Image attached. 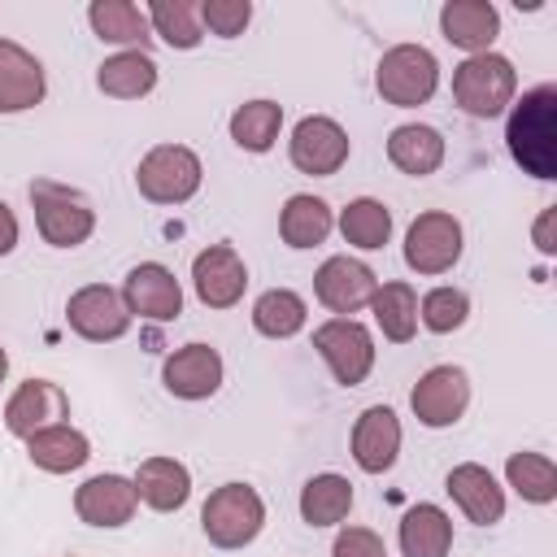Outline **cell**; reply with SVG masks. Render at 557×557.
<instances>
[{
    "label": "cell",
    "mask_w": 557,
    "mask_h": 557,
    "mask_svg": "<svg viewBox=\"0 0 557 557\" xmlns=\"http://www.w3.org/2000/svg\"><path fill=\"white\" fill-rule=\"evenodd\" d=\"M505 144L527 174L557 178V87L553 83L522 91V100L509 109Z\"/></svg>",
    "instance_id": "6da1fadb"
},
{
    "label": "cell",
    "mask_w": 557,
    "mask_h": 557,
    "mask_svg": "<svg viewBox=\"0 0 557 557\" xmlns=\"http://www.w3.org/2000/svg\"><path fill=\"white\" fill-rule=\"evenodd\" d=\"M518 70L500 52H474L453 70V100L470 117H500L513 104Z\"/></svg>",
    "instance_id": "7a4b0ae2"
},
{
    "label": "cell",
    "mask_w": 557,
    "mask_h": 557,
    "mask_svg": "<svg viewBox=\"0 0 557 557\" xmlns=\"http://www.w3.org/2000/svg\"><path fill=\"white\" fill-rule=\"evenodd\" d=\"M30 205H35V226H39L44 244H52V248H78L96 231V209L78 187L35 178Z\"/></svg>",
    "instance_id": "3957f363"
},
{
    "label": "cell",
    "mask_w": 557,
    "mask_h": 557,
    "mask_svg": "<svg viewBox=\"0 0 557 557\" xmlns=\"http://www.w3.org/2000/svg\"><path fill=\"white\" fill-rule=\"evenodd\" d=\"M261 527H265V505L248 483H222L218 492H209L200 509V531L218 548H244L261 535Z\"/></svg>",
    "instance_id": "277c9868"
},
{
    "label": "cell",
    "mask_w": 557,
    "mask_h": 557,
    "mask_svg": "<svg viewBox=\"0 0 557 557\" xmlns=\"http://www.w3.org/2000/svg\"><path fill=\"white\" fill-rule=\"evenodd\" d=\"M374 87L387 104L396 109H413V104H426L440 87V61L431 48L422 44H396L379 57V70H374Z\"/></svg>",
    "instance_id": "5b68a950"
},
{
    "label": "cell",
    "mask_w": 557,
    "mask_h": 557,
    "mask_svg": "<svg viewBox=\"0 0 557 557\" xmlns=\"http://www.w3.org/2000/svg\"><path fill=\"white\" fill-rule=\"evenodd\" d=\"M200 157L187 144H157L135 170V187L152 205H183L200 191Z\"/></svg>",
    "instance_id": "8992f818"
},
{
    "label": "cell",
    "mask_w": 557,
    "mask_h": 557,
    "mask_svg": "<svg viewBox=\"0 0 557 557\" xmlns=\"http://www.w3.org/2000/svg\"><path fill=\"white\" fill-rule=\"evenodd\" d=\"M461 261V222L444 209L418 213L405 231V265L413 274H448Z\"/></svg>",
    "instance_id": "52a82bcc"
},
{
    "label": "cell",
    "mask_w": 557,
    "mask_h": 557,
    "mask_svg": "<svg viewBox=\"0 0 557 557\" xmlns=\"http://www.w3.org/2000/svg\"><path fill=\"white\" fill-rule=\"evenodd\" d=\"M313 348L318 357L331 366L335 383L357 387L366 383V374L374 370V339L357 318H331L313 331Z\"/></svg>",
    "instance_id": "ba28073f"
},
{
    "label": "cell",
    "mask_w": 557,
    "mask_h": 557,
    "mask_svg": "<svg viewBox=\"0 0 557 557\" xmlns=\"http://www.w3.org/2000/svg\"><path fill=\"white\" fill-rule=\"evenodd\" d=\"M287 157L300 174H313V178H326L335 174L344 161H348V131L326 117V113H309L292 126V139H287Z\"/></svg>",
    "instance_id": "9c48e42d"
},
{
    "label": "cell",
    "mask_w": 557,
    "mask_h": 557,
    "mask_svg": "<svg viewBox=\"0 0 557 557\" xmlns=\"http://www.w3.org/2000/svg\"><path fill=\"white\" fill-rule=\"evenodd\" d=\"M65 322L74 335H83L91 344H113L131 331V309H126L122 292H113L104 283H87L65 300Z\"/></svg>",
    "instance_id": "30bf717a"
},
{
    "label": "cell",
    "mask_w": 557,
    "mask_h": 557,
    "mask_svg": "<svg viewBox=\"0 0 557 557\" xmlns=\"http://www.w3.org/2000/svg\"><path fill=\"white\" fill-rule=\"evenodd\" d=\"M409 405H413V418L422 426H435V431L440 426H453L466 413V405H470V379H466V370L461 366H431L413 383Z\"/></svg>",
    "instance_id": "8fae6325"
},
{
    "label": "cell",
    "mask_w": 557,
    "mask_h": 557,
    "mask_svg": "<svg viewBox=\"0 0 557 557\" xmlns=\"http://www.w3.org/2000/svg\"><path fill=\"white\" fill-rule=\"evenodd\" d=\"M122 300L131 309V318H148V322H174L183 313V287L174 278V270H165L161 261H139L126 283H122Z\"/></svg>",
    "instance_id": "7c38bea8"
},
{
    "label": "cell",
    "mask_w": 557,
    "mask_h": 557,
    "mask_svg": "<svg viewBox=\"0 0 557 557\" xmlns=\"http://www.w3.org/2000/svg\"><path fill=\"white\" fill-rule=\"evenodd\" d=\"M191 283H196L200 305L231 309V305H239V296L248 287V265L239 261V252L231 244H209L191 261Z\"/></svg>",
    "instance_id": "4fadbf2b"
},
{
    "label": "cell",
    "mask_w": 557,
    "mask_h": 557,
    "mask_svg": "<svg viewBox=\"0 0 557 557\" xmlns=\"http://www.w3.org/2000/svg\"><path fill=\"white\" fill-rule=\"evenodd\" d=\"M374 287H379L374 270L366 261H357V257H326L318 265V274H313V296L331 313H339V318L344 313H357L361 305H370Z\"/></svg>",
    "instance_id": "5bb4252c"
},
{
    "label": "cell",
    "mask_w": 557,
    "mask_h": 557,
    "mask_svg": "<svg viewBox=\"0 0 557 557\" xmlns=\"http://www.w3.org/2000/svg\"><path fill=\"white\" fill-rule=\"evenodd\" d=\"M161 383L178 400H209L222 387V357L209 344H183L165 357Z\"/></svg>",
    "instance_id": "9a60e30c"
},
{
    "label": "cell",
    "mask_w": 557,
    "mask_h": 557,
    "mask_svg": "<svg viewBox=\"0 0 557 557\" xmlns=\"http://www.w3.org/2000/svg\"><path fill=\"white\" fill-rule=\"evenodd\" d=\"M61 418H70V400H65V392H61L57 383H48V379H26V383H17V392H13L9 405H4V426H9V435H17V440H30L35 431L57 426Z\"/></svg>",
    "instance_id": "2e32d148"
},
{
    "label": "cell",
    "mask_w": 557,
    "mask_h": 557,
    "mask_svg": "<svg viewBox=\"0 0 557 557\" xmlns=\"http://www.w3.org/2000/svg\"><path fill=\"white\" fill-rule=\"evenodd\" d=\"M444 492L457 500V509H461L474 527H492V522L505 518V487H500V483L492 479V470L479 466V461L453 466L448 479H444Z\"/></svg>",
    "instance_id": "e0dca14e"
},
{
    "label": "cell",
    "mask_w": 557,
    "mask_h": 557,
    "mask_svg": "<svg viewBox=\"0 0 557 557\" xmlns=\"http://www.w3.org/2000/svg\"><path fill=\"white\" fill-rule=\"evenodd\" d=\"M139 509L135 483L122 474H91L78 492H74V513L87 527H126Z\"/></svg>",
    "instance_id": "ac0fdd59"
},
{
    "label": "cell",
    "mask_w": 557,
    "mask_h": 557,
    "mask_svg": "<svg viewBox=\"0 0 557 557\" xmlns=\"http://www.w3.org/2000/svg\"><path fill=\"white\" fill-rule=\"evenodd\" d=\"M396 453H400V418L387 405L361 409V418L352 422V461L366 474H383L396 466Z\"/></svg>",
    "instance_id": "d6986e66"
},
{
    "label": "cell",
    "mask_w": 557,
    "mask_h": 557,
    "mask_svg": "<svg viewBox=\"0 0 557 557\" xmlns=\"http://www.w3.org/2000/svg\"><path fill=\"white\" fill-rule=\"evenodd\" d=\"M44 65L17 39H0V113H22L44 100Z\"/></svg>",
    "instance_id": "ffe728a7"
},
{
    "label": "cell",
    "mask_w": 557,
    "mask_h": 557,
    "mask_svg": "<svg viewBox=\"0 0 557 557\" xmlns=\"http://www.w3.org/2000/svg\"><path fill=\"white\" fill-rule=\"evenodd\" d=\"M440 30L461 52H492V39L500 35V13L492 0H448L440 9Z\"/></svg>",
    "instance_id": "44dd1931"
},
{
    "label": "cell",
    "mask_w": 557,
    "mask_h": 557,
    "mask_svg": "<svg viewBox=\"0 0 557 557\" xmlns=\"http://www.w3.org/2000/svg\"><path fill=\"white\" fill-rule=\"evenodd\" d=\"M131 483H135V496L148 509H157V513H174L191 496V474L174 457H148V461H139V470H135Z\"/></svg>",
    "instance_id": "7402d4cb"
},
{
    "label": "cell",
    "mask_w": 557,
    "mask_h": 557,
    "mask_svg": "<svg viewBox=\"0 0 557 557\" xmlns=\"http://www.w3.org/2000/svg\"><path fill=\"white\" fill-rule=\"evenodd\" d=\"M387 161L409 174V178H426L440 170L444 161V135L435 126H422V122H405L387 135Z\"/></svg>",
    "instance_id": "603a6c76"
},
{
    "label": "cell",
    "mask_w": 557,
    "mask_h": 557,
    "mask_svg": "<svg viewBox=\"0 0 557 557\" xmlns=\"http://www.w3.org/2000/svg\"><path fill=\"white\" fill-rule=\"evenodd\" d=\"M453 548V518L440 505H413L400 518V553L405 557H448Z\"/></svg>",
    "instance_id": "cb8c5ba5"
},
{
    "label": "cell",
    "mask_w": 557,
    "mask_h": 557,
    "mask_svg": "<svg viewBox=\"0 0 557 557\" xmlns=\"http://www.w3.org/2000/svg\"><path fill=\"white\" fill-rule=\"evenodd\" d=\"M96 87L104 96H113V100H139V96H148L157 87V61L148 52L122 48L96 70Z\"/></svg>",
    "instance_id": "d4e9b609"
},
{
    "label": "cell",
    "mask_w": 557,
    "mask_h": 557,
    "mask_svg": "<svg viewBox=\"0 0 557 557\" xmlns=\"http://www.w3.org/2000/svg\"><path fill=\"white\" fill-rule=\"evenodd\" d=\"M331 226H335L331 205L322 196H309V191L287 196V205L278 213V235H283L287 248H313L331 235Z\"/></svg>",
    "instance_id": "484cf974"
},
{
    "label": "cell",
    "mask_w": 557,
    "mask_h": 557,
    "mask_svg": "<svg viewBox=\"0 0 557 557\" xmlns=\"http://www.w3.org/2000/svg\"><path fill=\"white\" fill-rule=\"evenodd\" d=\"M26 453H30V461H35L39 470H48V474H70V470H78V466L91 457V444H87V435L74 431L70 422H57V426L35 431V435L26 440Z\"/></svg>",
    "instance_id": "4316f807"
},
{
    "label": "cell",
    "mask_w": 557,
    "mask_h": 557,
    "mask_svg": "<svg viewBox=\"0 0 557 557\" xmlns=\"http://www.w3.org/2000/svg\"><path fill=\"white\" fill-rule=\"evenodd\" d=\"M87 22L91 30L104 39V44H126L135 52H148L152 44V26H148V13H139L131 0H91L87 9Z\"/></svg>",
    "instance_id": "83f0119b"
},
{
    "label": "cell",
    "mask_w": 557,
    "mask_h": 557,
    "mask_svg": "<svg viewBox=\"0 0 557 557\" xmlns=\"http://www.w3.org/2000/svg\"><path fill=\"white\" fill-rule=\"evenodd\" d=\"M352 509V483L344 474H313L300 487V518L309 527H335Z\"/></svg>",
    "instance_id": "f1b7e54d"
},
{
    "label": "cell",
    "mask_w": 557,
    "mask_h": 557,
    "mask_svg": "<svg viewBox=\"0 0 557 557\" xmlns=\"http://www.w3.org/2000/svg\"><path fill=\"white\" fill-rule=\"evenodd\" d=\"M370 309H374L379 331L392 344H409L418 335V296H413L409 283H383V287H374Z\"/></svg>",
    "instance_id": "f546056e"
},
{
    "label": "cell",
    "mask_w": 557,
    "mask_h": 557,
    "mask_svg": "<svg viewBox=\"0 0 557 557\" xmlns=\"http://www.w3.org/2000/svg\"><path fill=\"white\" fill-rule=\"evenodd\" d=\"M339 231H344V244L361 248V252H374L392 239V209L383 200H370V196H357L344 205L339 213Z\"/></svg>",
    "instance_id": "4dcf8cb0"
},
{
    "label": "cell",
    "mask_w": 557,
    "mask_h": 557,
    "mask_svg": "<svg viewBox=\"0 0 557 557\" xmlns=\"http://www.w3.org/2000/svg\"><path fill=\"white\" fill-rule=\"evenodd\" d=\"M283 126V104L278 100H248L231 113V139L244 152H270Z\"/></svg>",
    "instance_id": "1f68e13d"
},
{
    "label": "cell",
    "mask_w": 557,
    "mask_h": 557,
    "mask_svg": "<svg viewBox=\"0 0 557 557\" xmlns=\"http://www.w3.org/2000/svg\"><path fill=\"white\" fill-rule=\"evenodd\" d=\"M305 318H309V309H305V300L292 287H270L252 305V326L265 339H292L305 326Z\"/></svg>",
    "instance_id": "d6a6232c"
},
{
    "label": "cell",
    "mask_w": 557,
    "mask_h": 557,
    "mask_svg": "<svg viewBox=\"0 0 557 557\" xmlns=\"http://www.w3.org/2000/svg\"><path fill=\"white\" fill-rule=\"evenodd\" d=\"M505 479H509V487H513L522 500H531V505L557 500V466H553L544 453H513V457L505 461Z\"/></svg>",
    "instance_id": "836d02e7"
},
{
    "label": "cell",
    "mask_w": 557,
    "mask_h": 557,
    "mask_svg": "<svg viewBox=\"0 0 557 557\" xmlns=\"http://www.w3.org/2000/svg\"><path fill=\"white\" fill-rule=\"evenodd\" d=\"M148 26L170 48H196L205 39V30H200V4H191V0H152L148 4Z\"/></svg>",
    "instance_id": "e575fe53"
},
{
    "label": "cell",
    "mask_w": 557,
    "mask_h": 557,
    "mask_svg": "<svg viewBox=\"0 0 557 557\" xmlns=\"http://www.w3.org/2000/svg\"><path fill=\"white\" fill-rule=\"evenodd\" d=\"M418 318H422V326H426V331L448 335V331H457V326L470 318V296H466L461 287H435V292H426V296H422Z\"/></svg>",
    "instance_id": "d590c367"
},
{
    "label": "cell",
    "mask_w": 557,
    "mask_h": 557,
    "mask_svg": "<svg viewBox=\"0 0 557 557\" xmlns=\"http://www.w3.org/2000/svg\"><path fill=\"white\" fill-rule=\"evenodd\" d=\"M248 22H252V4L248 0H205L200 4V26H209L222 39L244 35Z\"/></svg>",
    "instance_id": "8d00e7d4"
},
{
    "label": "cell",
    "mask_w": 557,
    "mask_h": 557,
    "mask_svg": "<svg viewBox=\"0 0 557 557\" xmlns=\"http://www.w3.org/2000/svg\"><path fill=\"white\" fill-rule=\"evenodd\" d=\"M331 557H387V548H383L379 531H370V527H344L335 535V544H331Z\"/></svg>",
    "instance_id": "74e56055"
},
{
    "label": "cell",
    "mask_w": 557,
    "mask_h": 557,
    "mask_svg": "<svg viewBox=\"0 0 557 557\" xmlns=\"http://www.w3.org/2000/svg\"><path fill=\"white\" fill-rule=\"evenodd\" d=\"M17 248V218H13V209L0 200V257H9Z\"/></svg>",
    "instance_id": "f35d334b"
},
{
    "label": "cell",
    "mask_w": 557,
    "mask_h": 557,
    "mask_svg": "<svg viewBox=\"0 0 557 557\" xmlns=\"http://www.w3.org/2000/svg\"><path fill=\"white\" fill-rule=\"evenodd\" d=\"M553 222H557V209H544L540 222H535V244H540V252H553Z\"/></svg>",
    "instance_id": "ab89813d"
},
{
    "label": "cell",
    "mask_w": 557,
    "mask_h": 557,
    "mask_svg": "<svg viewBox=\"0 0 557 557\" xmlns=\"http://www.w3.org/2000/svg\"><path fill=\"white\" fill-rule=\"evenodd\" d=\"M4 374H9V352L0 348V383H4Z\"/></svg>",
    "instance_id": "60d3db41"
}]
</instances>
